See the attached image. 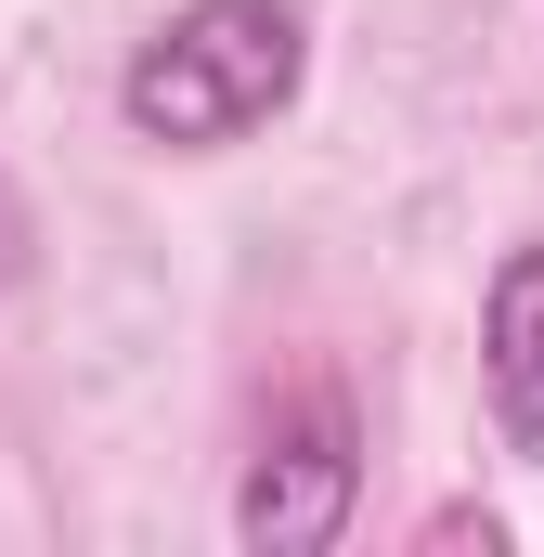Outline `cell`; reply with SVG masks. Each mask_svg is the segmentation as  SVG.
<instances>
[{
    "mask_svg": "<svg viewBox=\"0 0 544 557\" xmlns=\"http://www.w3.org/2000/svg\"><path fill=\"white\" fill-rule=\"evenodd\" d=\"M298 65H311V39H298L285 0H182L131 52L118 117L169 156H221V143H247L260 117L298 104Z\"/></svg>",
    "mask_w": 544,
    "mask_h": 557,
    "instance_id": "obj_1",
    "label": "cell"
},
{
    "mask_svg": "<svg viewBox=\"0 0 544 557\" xmlns=\"http://www.w3.org/2000/svg\"><path fill=\"white\" fill-rule=\"evenodd\" d=\"M26 247H39V234H26V195L0 182V285H26Z\"/></svg>",
    "mask_w": 544,
    "mask_h": 557,
    "instance_id": "obj_4",
    "label": "cell"
},
{
    "mask_svg": "<svg viewBox=\"0 0 544 557\" xmlns=\"http://www.w3.org/2000/svg\"><path fill=\"white\" fill-rule=\"evenodd\" d=\"M480 376H493L506 454L544 467V234L493 260V298H480Z\"/></svg>",
    "mask_w": 544,
    "mask_h": 557,
    "instance_id": "obj_3",
    "label": "cell"
},
{
    "mask_svg": "<svg viewBox=\"0 0 544 557\" xmlns=\"http://www.w3.org/2000/svg\"><path fill=\"white\" fill-rule=\"evenodd\" d=\"M428 545H480V557H493V545H506V519H467V506H441V519H428Z\"/></svg>",
    "mask_w": 544,
    "mask_h": 557,
    "instance_id": "obj_5",
    "label": "cell"
},
{
    "mask_svg": "<svg viewBox=\"0 0 544 557\" xmlns=\"http://www.w3.org/2000/svg\"><path fill=\"white\" fill-rule=\"evenodd\" d=\"M350 493H363L350 403H337V389H311V403L260 441V467H247V493H234V532H247L260 557H324L337 532H350Z\"/></svg>",
    "mask_w": 544,
    "mask_h": 557,
    "instance_id": "obj_2",
    "label": "cell"
}]
</instances>
